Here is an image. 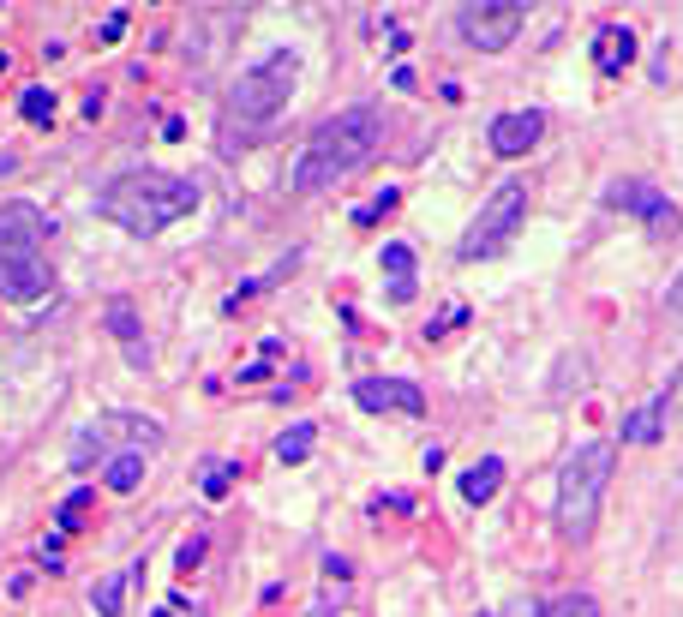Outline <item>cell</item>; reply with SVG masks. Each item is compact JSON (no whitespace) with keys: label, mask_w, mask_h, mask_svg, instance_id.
<instances>
[{"label":"cell","mask_w":683,"mask_h":617,"mask_svg":"<svg viewBox=\"0 0 683 617\" xmlns=\"http://www.w3.org/2000/svg\"><path fill=\"white\" fill-rule=\"evenodd\" d=\"M546 132V114L540 108H516V114H498L492 120V150L498 156H528Z\"/></svg>","instance_id":"cell-10"},{"label":"cell","mask_w":683,"mask_h":617,"mask_svg":"<svg viewBox=\"0 0 683 617\" xmlns=\"http://www.w3.org/2000/svg\"><path fill=\"white\" fill-rule=\"evenodd\" d=\"M150 617H174V606H168V612H150Z\"/></svg>","instance_id":"cell-31"},{"label":"cell","mask_w":683,"mask_h":617,"mask_svg":"<svg viewBox=\"0 0 683 617\" xmlns=\"http://www.w3.org/2000/svg\"><path fill=\"white\" fill-rule=\"evenodd\" d=\"M234 486V468L228 462H204V498H222Z\"/></svg>","instance_id":"cell-24"},{"label":"cell","mask_w":683,"mask_h":617,"mask_svg":"<svg viewBox=\"0 0 683 617\" xmlns=\"http://www.w3.org/2000/svg\"><path fill=\"white\" fill-rule=\"evenodd\" d=\"M672 312H683V276L672 282Z\"/></svg>","instance_id":"cell-30"},{"label":"cell","mask_w":683,"mask_h":617,"mask_svg":"<svg viewBox=\"0 0 683 617\" xmlns=\"http://www.w3.org/2000/svg\"><path fill=\"white\" fill-rule=\"evenodd\" d=\"M630 60H636V30H630V24H606V30L594 36V66H600L606 78H618Z\"/></svg>","instance_id":"cell-12"},{"label":"cell","mask_w":683,"mask_h":617,"mask_svg":"<svg viewBox=\"0 0 683 617\" xmlns=\"http://www.w3.org/2000/svg\"><path fill=\"white\" fill-rule=\"evenodd\" d=\"M612 462H618V450L600 438V444H582L570 462H564V474H558V528H564V540H588L594 534V522H600V498H606V486H612Z\"/></svg>","instance_id":"cell-4"},{"label":"cell","mask_w":683,"mask_h":617,"mask_svg":"<svg viewBox=\"0 0 683 617\" xmlns=\"http://www.w3.org/2000/svg\"><path fill=\"white\" fill-rule=\"evenodd\" d=\"M96 210L126 234H162L168 222L198 210V180L162 174V168H132V174H114L96 192Z\"/></svg>","instance_id":"cell-1"},{"label":"cell","mask_w":683,"mask_h":617,"mask_svg":"<svg viewBox=\"0 0 683 617\" xmlns=\"http://www.w3.org/2000/svg\"><path fill=\"white\" fill-rule=\"evenodd\" d=\"M384 270H390L396 282H408V270H414V252H408L402 240H390V246H384Z\"/></svg>","instance_id":"cell-23"},{"label":"cell","mask_w":683,"mask_h":617,"mask_svg":"<svg viewBox=\"0 0 683 617\" xmlns=\"http://www.w3.org/2000/svg\"><path fill=\"white\" fill-rule=\"evenodd\" d=\"M48 240V216L24 198L0 204V258H36V246Z\"/></svg>","instance_id":"cell-8"},{"label":"cell","mask_w":683,"mask_h":617,"mask_svg":"<svg viewBox=\"0 0 683 617\" xmlns=\"http://www.w3.org/2000/svg\"><path fill=\"white\" fill-rule=\"evenodd\" d=\"M108 330L132 348V360H144V348H138V324H132V306H126V300H114V306H108Z\"/></svg>","instance_id":"cell-18"},{"label":"cell","mask_w":683,"mask_h":617,"mask_svg":"<svg viewBox=\"0 0 683 617\" xmlns=\"http://www.w3.org/2000/svg\"><path fill=\"white\" fill-rule=\"evenodd\" d=\"M510 612H516V617H540V606H534V600H516Z\"/></svg>","instance_id":"cell-29"},{"label":"cell","mask_w":683,"mask_h":617,"mask_svg":"<svg viewBox=\"0 0 683 617\" xmlns=\"http://www.w3.org/2000/svg\"><path fill=\"white\" fill-rule=\"evenodd\" d=\"M522 18H528L522 0H462V6H456V30H462V42L480 48V54L510 48V42L522 36Z\"/></svg>","instance_id":"cell-5"},{"label":"cell","mask_w":683,"mask_h":617,"mask_svg":"<svg viewBox=\"0 0 683 617\" xmlns=\"http://www.w3.org/2000/svg\"><path fill=\"white\" fill-rule=\"evenodd\" d=\"M312 444H318V432H312V426L300 420V426H288V432L276 438V456H282V462L294 468V462H306V456H312Z\"/></svg>","instance_id":"cell-16"},{"label":"cell","mask_w":683,"mask_h":617,"mask_svg":"<svg viewBox=\"0 0 683 617\" xmlns=\"http://www.w3.org/2000/svg\"><path fill=\"white\" fill-rule=\"evenodd\" d=\"M666 432V420H660V402L654 408H636L630 420H624V444H654Z\"/></svg>","instance_id":"cell-15"},{"label":"cell","mask_w":683,"mask_h":617,"mask_svg":"<svg viewBox=\"0 0 683 617\" xmlns=\"http://www.w3.org/2000/svg\"><path fill=\"white\" fill-rule=\"evenodd\" d=\"M522 210H528V186H522V180H504V186H498V192L480 204L474 228L462 234V258H486V252H498V246L516 234Z\"/></svg>","instance_id":"cell-6"},{"label":"cell","mask_w":683,"mask_h":617,"mask_svg":"<svg viewBox=\"0 0 683 617\" xmlns=\"http://www.w3.org/2000/svg\"><path fill=\"white\" fill-rule=\"evenodd\" d=\"M384 144V120L378 108H342L336 120H324L312 132V144L294 162V192H318L342 174H354L360 162H372V150Z\"/></svg>","instance_id":"cell-2"},{"label":"cell","mask_w":683,"mask_h":617,"mask_svg":"<svg viewBox=\"0 0 683 617\" xmlns=\"http://www.w3.org/2000/svg\"><path fill=\"white\" fill-rule=\"evenodd\" d=\"M48 294V264L42 258H0V300H42Z\"/></svg>","instance_id":"cell-11"},{"label":"cell","mask_w":683,"mask_h":617,"mask_svg":"<svg viewBox=\"0 0 683 617\" xmlns=\"http://www.w3.org/2000/svg\"><path fill=\"white\" fill-rule=\"evenodd\" d=\"M384 42H390V54H408V42H414V36H408L402 24H390V36H384Z\"/></svg>","instance_id":"cell-28"},{"label":"cell","mask_w":683,"mask_h":617,"mask_svg":"<svg viewBox=\"0 0 683 617\" xmlns=\"http://www.w3.org/2000/svg\"><path fill=\"white\" fill-rule=\"evenodd\" d=\"M120 30H126V12H108L102 18V42H120Z\"/></svg>","instance_id":"cell-27"},{"label":"cell","mask_w":683,"mask_h":617,"mask_svg":"<svg viewBox=\"0 0 683 617\" xmlns=\"http://www.w3.org/2000/svg\"><path fill=\"white\" fill-rule=\"evenodd\" d=\"M480 617H492V612H480Z\"/></svg>","instance_id":"cell-32"},{"label":"cell","mask_w":683,"mask_h":617,"mask_svg":"<svg viewBox=\"0 0 683 617\" xmlns=\"http://www.w3.org/2000/svg\"><path fill=\"white\" fill-rule=\"evenodd\" d=\"M606 204H612V210H636V216H642L660 240H666V234H678V222H683L678 204H672L660 186H648V180H612V186H606Z\"/></svg>","instance_id":"cell-7"},{"label":"cell","mask_w":683,"mask_h":617,"mask_svg":"<svg viewBox=\"0 0 683 617\" xmlns=\"http://www.w3.org/2000/svg\"><path fill=\"white\" fill-rule=\"evenodd\" d=\"M372 510H378V516H384V510H414V498H408V492H384Z\"/></svg>","instance_id":"cell-26"},{"label":"cell","mask_w":683,"mask_h":617,"mask_svg":"<svg viewBox=\"0 0 683 617\" xmlns=\"http://www.w3.org/2000/svg\"><path fill=\"white\" fill-rule=\"evenodd\" d=\"M84 510H90V492H72V498L60 504V534H78V528H84Z\"/></svg>","instance_id":"cell-22"},{"label":"cell","mask_w":683,"mask_h":617,"mask_svg":"<svg viewBox=\"0 0 683 617\" xmlns=\"http://www.w3.org/2000/svg\"><path fill=\"white\" fill-rule=\"evenodd\" d=\"M18 108H24V120H36V126H42V120H54V96H48V90H42V84H30V90H24V102H18Z\"/></svg>","instance_id":"cell-20"},{"label":"cell","mask_w":683,"mask_h":617,"mask_svg":"<svg viewBox=\"0 0 683 617\" xmlns=\"http://www.w3.org/2000/svg\"><path fill=\"white\" fill-rule=\"evenodd\" d=\"M90 606H96V617H120V606H126V576H102L90 588Z\"/></svg>","instance_id":"cell-17"},{"label":"cell","mask_w":683,"mask_h":617,"mask_svg":"<svg viewBox=\"0 0 683 617\" xmlns=\"http://www.w3.org/2000/svg\"><path fill=\"white\" fill-rule=\"evenodd\" d=\"M294 78H300V60H294L288 48H276V54H270V60H258L252 72H240V84H234V90H228V102H222L228 150H234V138L246 144V138H252V126H264V120H276V114L288 108Z\"/></svg>","instance_id":"cell-3"},{"label":"cell","mask_w":683,"mask_h":617,"mask_svg":"<svg viewBox=\"0 0 683 617\" xmlns=\"http://www.w3.org/2000/svg\"><path fill=\"white\" fill-rule=\"evenodd\" d=\"M540 617H600V600L594 594H564L558 606H546Z\"/></svg>","instance_id":"cell-19"},{"label":"cell","mask_w":683,"mask_h":617,"mask_svg":"<svg viewBox=\"0 0 683 617\" xmlns=\"http://www.w3.org/2000/svg\"><path fill=\"white\" fill-rule=\"evenodd\" d=\"M660 420L683 426V366L672 372V384H666V396H660Z\"/></svg>","instance_id":"cell-21"},{"label":"cell","mask_w":683,"mask_h":617,"mask_svg":"<svg viewBox=\"0 0 683 617\" xmlns=\"http://www.w3.org/2000/svg\"><path fill=\"white\" fill-rule=\"evenodd\" d=\"M102 480H108V492H138L144 486V450H114L108 462H102Z\"/></svg>","instance_id":"cell-13"},{"label":"cell","mask_w":683,"mask_h":617,"mask_svg":"<svg viewBox=\"0 0 683 617\" xmlns=\"http://www.w3.org/2000/svg\"><path fill=\"white\" fill-rule=\"evenodd\" d=\"M498 486H504V462H498V456H486V462H474V468L462 474V498H468V504H492Z\"/></svg>","instance_id":"cell-14"},{"label":"cell","mask_w":683,"mask_h":617,"mask_svg":"<svg viewBox=\"0 0 683 617\" xmlns=\"http://www.w3.org/2000/svg\"><path fill=\"white\" fill-rule=\"evenodd\" d=\"M354 402L366 408V414H408V420H420L426 414V396H420V384H402V378H360L354 384Z\"/></svg>","instance_id":"cell-9"},{"label":"cell","mask_w":683,"mask_h":617,"mask_svg":"<svg viewBox=\"0 0 683 617\" xmlns=\"http://www.w3.org/2000/svg\"><path fill=\"white\" fill-rule=\"evenodd\" d=\"M198 558H204V534H192V540L180 546V570H198Z\"/></svg>","instance_id":"cell-25"}]
</instances>
